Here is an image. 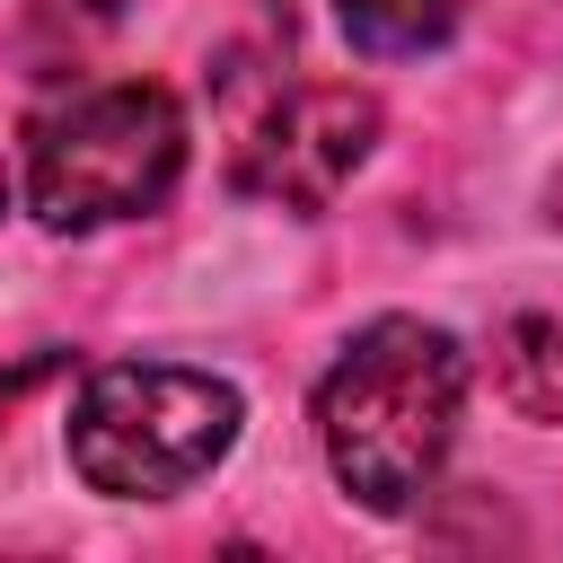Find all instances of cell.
<instances>
[{
  "label": "cell",
  "mask_w": 563,
  "mask_h": 563,
  "mask_svg": "<svg viewBox=\"0 0 563 563\" xmlns=\"http://www.w3.org/2000/svg\"><path fill=\"white\" fill-rule=\"evenodd\" d=\"M457 396H466V352L440 325L422 317L361 325L317 387V440L334 484L361 510H413L449 457Z\"/></svg>",
  "instance_id": "1"
},
{
  "label": "cell",
  "mask_w": 563,
  "mask_h": 563,
  "mask_svg": "<svg viewBox=\"0 0 563 563\" xmlns=\"http://www.w3.org/2000/svg\"><path fill=\"white\" fill-rule=\"evenodd\" d=\"M238 440V387L185 361H106L70 405V466L88 493L167 501Z\"/></svg>",
  "instance_id": "2"
},
{
  "label": "cell",
  "mask_w": 563,
  "mask_h": 563,
  "mask_svg": "<svg viewBox=\"0 0 563 563\" xmlns=\"http://www.w3.org/2000/svg\"><path fill=\"white\" fill-rule=\"evenodd\" d=\"M185 167V114L158 79H106L26 132V194L44 229H106L167 202Z\"/></svg>",
  "instance_id": "3"
},
{
  "label": "cell",
  "mask_w": 563,
  "mask_h": 563,
  "mask_svg": "<svg viewBox=\"0 0 563 563\" xmlns=\"http://www.w3.org/2000/svg\"><path fill=\"white\" fill-rule=\"evenodd\" d=\"M378 141V106L361 88H273L264 114H246L238 132V185L282 202V211H325L343 194V176L369 158Z\"/></svg>",
  "instance_id": "4"
},
{
  "label": "cell",
  "mask_w": 563,
  "mask_h": 563,
  "mask_svg": "<svg viewBox=\"0 0 563 563\" xmlns=\"http://www.w3.org/2000/svg\"><path fill=\"white\" fill-rule=\"evenodd\" d=\"M493 387L528 422H563V317H510L493 343Z\"/></svg>",
  "instance_id": "5"
},
{
  "label": "cell",
  "mask_w": 563,
  "mask_h": 563,
  "mask_svg": "<svg viewBox=\"0 0 563 563\" xmlns=\"http://www.w3.org/2000/svg\"><path fill=\"white\" fill-rule=\"evenodd\" d=\"M334 18L361 53H422L449 35V0H334Z\"/></svg>",
  "instance_id": "6"
},
{
  "label": "cell",
  "mask_w": 563,
  "mask_h": 563,
  "mask_svg": "<svg viewBox=\"0 0 563 563\" xmlns=\"http://www.w3.org/2000/svg\"><path fill=\"white\" fill-rule=\"evenodd\" d=\"M79 9H97V18H123V9H132V0H79Z\"/></svg>",
  "instance_id": "7"
},
{
  "label": "cell",
  "mask_w": 563,
  "mask_h": 563,
  "mask_svg": "<svg viewBox=\"0 0 563 563\" xmlns=\"http://www.w3.org/2000/svg\"><path fill=\"white\" fill-rule=\"evenodd\" d=\"M0 202H9V167H0Z\"/></svg>",
  "instance_id": "8"
}]
</instances>
